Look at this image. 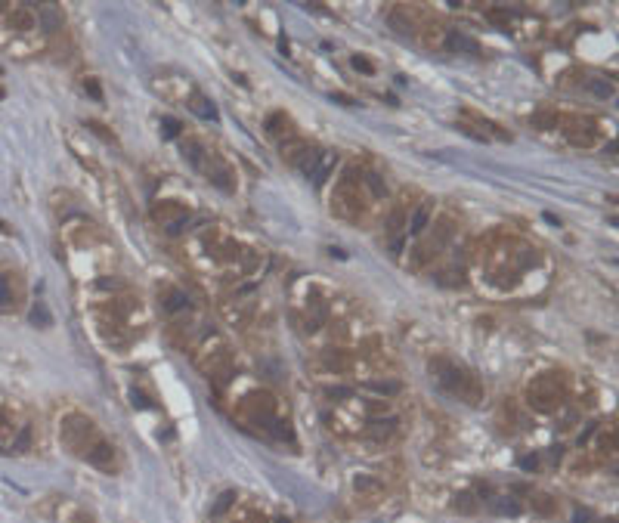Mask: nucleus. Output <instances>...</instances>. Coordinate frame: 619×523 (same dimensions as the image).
Masks as SVG:
<instances>
[{
  "mask_svg": "<svg viewBox=\"0 0 619 523\" xmlns=\"http://www.w3.org/2000/svg\"><path fill=\"white\" fill-rule=\"evenodd\" d=\"M536 260H539L536 248L520 242V238H501L496 248H489L487 251L489 279L499 282V285H511V282H517L520 273L529 270Z\"/></svg>",
  "mask_w": 619,
  "mask_h": 523,
  "instance_id": "1",
  "label": "nucleus"
},
{
  "mask_svg": "<svg viewBox=\"0 0 619 523\" xmlns=\"http://www.w3.org/2000/svg\"><path fill=\"white\" fill-rule=\"evenodd\" d=\"M430 371H434V378L439 381V387H443L446 393H452L455 400H462V403L477 406L483 396H487V387H483V381L474 375L471 369H464L462 362H452V359L437 356L434 362H430Z\"/></svg>",
  "mask_w": 619,
  "mask_h": 523,
  "instance_id": "2",
  "label": "nucleus"
},
{
  "mask_svg": "<svg viewBox=\"0 0 619 523\" xmlns=\"http://www.w3.org/2000/svg\"><path fill=\"white\" fill-rule=\"evenodd\" d=\"M567 400V378L561 371H542L526 384V406L542 415L558 412Z\"/></svg>",
  "mask_w": 619,
  "mask_h": 523,
  "instance_id": "3",
  "label": "nucleus"
},
{
  "mask_svg": "<svg viewBox=\"0 0 619 523\" xmlns=\"http://www.w3.org/2000/svg\"><path fill=\"white\" fill-rule=\"evenodd\" d=\"M59 440L71 455L87 458L103 437H100V428L93 424V418H87V415H80V412H68L66 418L59 421Z\"/></svg>",
  "mask_w": 619,
  "mask_h": 523,
  "instance_id": "4",
  "label": "nucleus"
},
{
  "mask_svg": "<svg viewBox=\"0 0 619 523\" xmlns=\"http://www.w3.org/2000/svg\"><path fill=\"white\" fill-rule=\"evenodd\" d=\"M236 415L245 424H254V428H273L276 415H279V403L266 390H251V393H245L239 400Z\"/></svg>",
  "mask_w": 619,
  "mask_h": 523,
  "instance_id": "5",
  "label": "nucleus"
},
{
  "mask_svg": "<svg viewBox=\"0 0 619 523\" xmlns=\"http://www.w3.org/2000/svg\"><path fill=\"white\" fill-rule=\"evenodd\" d=\"M558 124H561V130H563V137L570 139L576 149H591L600 139V127H598V121L595 118H588V115H576V112H570V115H558Z\"/></svg>",
  "mask_w": 619,
  "mask_h": 523,
  "instance_id": "6",
  "label": "nucleus"
},
{
  "mask_svg": "<svg viewBox=\"0 0 619 523\" xmlns=\"http://www.w3.org/2000/svg\"><path fill=\"white\" fill-rule=\"evenodd\" d=\"M152 220L158 226H165L167 233H180V229L189 223V211H186L180 201H161V205L152 208Z\"/></svg>",
  "mask_w": 619,
  "mask_h": 523,
  "instance_id": "7",
  "label": "nucleus"
},
{
  "mask_svg": "<svg viewBox=\"0 0 619 523\" xmlns=\"http://www.w3.org/2000/svg\"><path fill=\"white\" fill-rule=\"evenodd\" d=\"M199 171H202L204 176H208V180H211L214 186H220L223 192H232V189H236V186H232V171H229V164H227V162H220V158L214 155V152L204 155V162H202Z\"/></svg>",
  "mask_w": 619,
  "mask_h": 523,
  "instance_id": "8",
  "label": "nucleus"
},
{
  "mask_svg": "<svg viewBox=\"0 0 619 523\" xmlns=\"http://www.w3.org/2000/svg\"><path fill=\"white\" fill-rule=\"evenodd\" d=\"M87 462H90L93 467H100V471H115L118 467V458H115V449H112V443H105V440H100L96 443V449L87 455Z\"/></svg>",
  "mask_w": 619,
  "mask_h": 523,
  "instance_id": "9",
  "label": "nucleus"
},
{
  "mask_svg": "<svg viewBox=\"0 0 619 523\" xmlns=\"http://www.w3.org/2000/svg\"><path fill=\"white\" fill-rule=\"evenodd\" d=\"M322 366H326V371H331V375H344V371H350V366H353V359H350L347 350H322Z\"/></svg>",
  "mask_w": 619,
  "mask_h": 523,
  "instance_id": "10",
  "label": "nucleus"
},
{
  "mask_svg": "<svg viewBox=\"0 0 619 523\" xmlns=\"http://www.w3.org/2000/svg\"><path fill=\"white\" fill-rule=\"evenodd\" d=\"M158 295L165 297V310H167V313H189V297H186L180 288L165 285Z\"/></svg>",
  "mask_w": 619,
  "mask_h": 523,
  "instance_id": "11",
  "label": "nucleus"
},
{
  "mask_svg": "<svg viewBox=\"0 0 619 523\" xmlns=\"http://www.w3.org/2000/svg\"><path fill=\"white\" fill-rule=\"evenodd\" d=\"M6 22H10V28H16V31H31L34 25H38V19H34V13L28 6H13V10L6 13Z\"/></svg>",
  "mask_w": 619,
  "mask_h": 523,
  "instance_id": "12",
  "label": "nucleus"
},
{
  "mask_svg": "<svg viewBox=\"0 0 619 523\" xmlns=\"http://www.w3.org/2000/svg\"><path fill=\"white\" fill-rule=\"evenodd\" d=\"M34 19H38L41 25H43V31H59L62 28V13L56 10V6L53 4H43V6H38V16H34Z\"/></svg>",
  "mask_w": 619,
  "mask_h": 523,
  "instance_id": "13",
  "label": "nucleus"
},
{
  "mask_svg": "<svg viewBox=\"0 0 619 523\" xmlns=\"http://www.w3.org/2000/svg\"><path fill=\"white\" fill-rule=\"evenodd\" d=\"M529 504H533V511L542 514V517H554V514H558V499L548 492H533L529 495Z\"/></svg>",
  "mask_w": 619,
  "mask_h": 523,
  "instance_id": "14",
  "label": "nucleus"
},
{
  "mask_svg": "<svg viewBox=\"0 0 619 523\" xmlns=\"http://www.w3.org/2000/svg\"><path fill=\"white\" fill-rule=\"evenodd\" d=\"M266 130H270L273 137H285V139H291V137H294V130H291V118H288V115H282V112H273L270 118H266Z\"/></svg>",
  "mask_w": 619,
  "mask_h": 523,
  "instance_id": "15",
  "label": "nucleus"
},
{
  "mask_svg": "<svg viewBox=\"0 0 619 523\" xmlns=\"http://www.w3.org/2000/svg\"><path fill=\"white\" fill-rule=\"evenodd\" d=\"M393 430H397V421L393 418H375V421H369V428H365V433H369L372 440H387V437H393Z\"/></svg>",
  "mask_w": 619,
  "mask_h": 523,
  "instance_id": "16",
  "label": "nucleus"
},
{
  "mask_svg": "<svg viewBox=\"0 0 619 523\" xmlns=\"http://www.w3.org/2000/svg\"><path fill=\"white\" fill-rule=\"evenodd\" d=\"M427 223H430V208L421 205L415 214H412V220H409V233H412V236H421V233L427 229Z\"/></svg>",
  "mask_w": 619,
  "mask_h": 523,
  "instance_id": "17",
  "label": "nucleus"
},
{
  "mask_svg": "<svg viewBox=\"0 0 619 523\" xmlns=\"http://www.w3.org/2000/svg\"><path fill=\"white\" fill-rule=\"evenodd\" d=\"M390 25H393L397 31H402V34H412V31H415V22H412L409 10H393V13H390Z\"/></svg>",
  "mask_w": 619,
  "mask_h": 523,
  "instance_id": "18",
  "label": "nucleus"
},
{
  "mask_svg": "<svg viewBox=\"0 0 619 523\" xmlns=\"http://www.w3.org/2000/svg\"><path fill=\"white\" fill-rule=\"evenodd\" d=\"M446 43H449V50H468V53H480V47L477 43H474L471 38H464V34H449V38H446Z\"/></svg>",
  "mask_w": 619,
  "mask_h": 523,
  "instance_id": "19",
  "label": "nucleus"
},
{
  "mask_svg": "<svg viewBox=\"0 0 619 523\" xmlns=\"http://www.w3.org/2000/svg\"><path fill=\"white\" fill-rule=\"evenodd\" d=\"M16 304V295H13V285H10V279L0 273V310H10Z\"/></svg>",
  "mask_w": 619,
  "mask_h": 523,
  "instance_id": "20",
  "label": "nucleus"
},
{
  "mask_svg": "<svg viewBox=\"0 0 619 523\" xmlns=\"http://www.w3.org/2000/svg\"><path fill=\"white\" fill-rule=\"evenodd\" d=\"M232 504H236V492H223L220 499H217V504L211 508V517H223V514H227Z\"/></svg>",
  "mask_w": 619,
  "mask_h": 523,
  "instance_id": "21",
  "label": "nucleus"
},
{
  "mask_svg": "<svg viewBox=\"0 0 619 523\" xmlns=\"http://www.w3.org/2000/svg\"><path fill=\"white\" fill-rule=\"evenodd\" d=\"M189 109H192L195 115H202V118H214V115H217V112H214V105H208V100H204V96H199V93L192 96Z\"/></svg>",
  "mask_w": 619,
  "mask_h": 523,
  "instance_id": "22",
  "label": "nucleus"
},
{
  "mask_svg": "<svg viewBox=\"0 0 619 523\" xmlns=\"http://www.w3.org/2000/svg\"><path fill=\"white\" fill-rule=\"evenodd\" d=\"M13 430H16V424H13V412L6 409V406H0V437H10Z\"/></svg>",
  "mask_w": 619,
  "mask_h": 523,
  "instance_id": "23",
  "label": "nucleus"
},
{
  "mask_svg": "<svg viewBox=\"0 0 619 523\" xmlns=\"http://www.w3.org/2000/svg\"><path fill=\"white\" fill-rule=\"evenodd\" d=\"M455 511H462V514H474V511H477V502H474V495H471V492H462L459 499H455Z\"/></svg>",
  "mask_w": 619,
  "mask_h": 523,
  "instance_id": "24",
  "label": "nucleus"
},
{
  "mask_svg": "<svg viewBox=\"0 0 619 523\" xmlns=\"http://www.w3.org/2000/svg\"><path fill=\"white\" fill-rule=\"evenodd\" d=\"M586 87H588V90H591V93H598V96H600V100H607V96H610V93H613V84H604V81H595V78H588V81H586Z\"/></svg>",
  "mask_w": 619,
  "mask_h": 523,
  "instance_id": "25",
  "label": "nucleus"
},
{
  "mask_svg": "<svg viewBox=\"0 0 619 523\" xmlns=\"http://www.w3.org/2000/svg\"><path fill=\"white\" fill-rule=\"evenodd\" d=\"M499 514H520V504L517 502H511V499H499L496 504H492Z\"/></svg>",
  "mask_w": 619,
  "mask_h": 523,
  "instance_id": "26",
  "label": "nucleus"
},
{
  "mask_svg": "<svg viewBox=\"0 0 619 523\" xmlns=\"http://www.w3.org/2000/svg\"><path fill=\"white\" fill-rule=\"evenodd\" d=\"M487 16H489V22H496L499 28H505V31H508V25H511V16H508V13H501V10H489Z\"/></svg>",
  "mask_w": 619,
  "mask_h": 523,
  "instance_id": "27",
  "label": "nucleus"
},
{
  "mask_svg": "<svg viewBox=\"0 0 619 523\" xmlns=\"http://www.w3.org/2000/svg\"><path fill=\"white\" fill-rule=\"evenodd\" d=\"M232 523H270V520H266L260 511H245V514H241V517H236Z\"/></svg>",
  "mask_w": 619,
  "mask_h": 523,
  "instance_id": "28",
  "label": "nucleus"
},
{
  "mask_svg": "<svg viewBox=\"0 0 619 523\" xmlns=\"http://www.w3.org/2000/svg\"><path fill=\"white\" fill-rule=\"evenodd\" d=\"M28 443H31V430L25 428V430H22V437L13 443V452H25V449H28Z\"/></svg>",
  "mask_w": 619,
  "mask_h": 523,
  "instance_id": "29",
  "label": "nucleus"
},
{
  "mask_svg": "<svg viewBox=\"0 0 619 523\" xmlns=\"http://www.w3.org/2000/svg\"><path fill=\"white\" fill-rule=\"evenodd\" d=\"M165 134H167V137H177V134H180V121L165 118Z\"/></svg>",
  "mask_w": 619,
  "mask_h": 523,
  "instance_id": "30",
  "label": "nucleus"
},
{
  "mask_svg": "<svg viewBox=\"0 0 619 523\" xmlns=\"http://www.w3.org/2000/svg\"><path fill=\"white\" fill-rule=\"evenodd\" d=\"M353 68H363V72H372V62L363 56H353Z\"/></svg>",
  "mask_w": 619,
  "mask_h": 523,
  "instance_id": "31",
  "label": "nucleus"
},
{
  "mask_svg": "<svg viewBox=\"0 0 619 523\" xmlns=\"http://www.w3.org/2000/svg\"><path fill=\"white\" fill-rule=\"evenodd\" d=\"M75 520H78V523H96L93 514H84V511H75Z\"/></svg>",
  "mask_w": 619,
  "mask_h": 523,
  "instance_id": "32",
  "label": "nucleus"
},
{
  "mask_svg": "<svg viewBox=\"0 0 619 523\" xmlns=\"http://www.w3.org/2000/svg\"><path fill=\"white\" fill-rule=\"evenodd\" d=\"M87 90H90V93L96 96V100H103V93H100V84H96V81H87Z\"/></svg>",
  "mask_w": 619,
  "mask_h": 523,
  "instance_id": "33",
  "label": "nucleus"
},
{
  "mask_svg": "<svg viewBox=\"0 0 619 523\" xmlns=\"http://www.w3.org/2000/svg\"><path fill=\"white\" fill-rule=\"evenodd\" d=\"M0 13H6V6H4V4H0Z\"/></svg>",
  "mask_w": 619,
  "mask_h": 523,
  "instance_id": "34",
  "label": "nucleus"
}]
</instances>
